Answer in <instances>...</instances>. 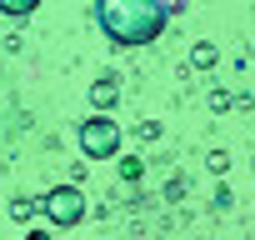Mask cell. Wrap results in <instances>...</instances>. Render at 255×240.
<instances>
[{"mask_svg": "<svg viewBox=\"0 0 255 240\" xmlns=\"http://www.w3.org/2000/svg\"><path fill=\"white\" fill-rule=\"evenodd\" d=\"M170 10L165 0H95V25L115 45H150L160 40Z\"/></svg>", "mask_w": 255, "mask_h": 240, "instance_id": "1", "label": "cell"}, {"mask_svg": "<svg viewBox=\"0 0 255 240\" xmlns=\"http://www.w3.org/2000/svg\"><path fill=\"white\" fill-rule=\"evenodd\" d=\"M80 150H85L90 160H115V155H120V125H115L110 115L80 120Z\"/></svg>", "mask_w": 255, "mask_h": 240, "instance_id": "2", "label": "cell"}, {"mask_svg": "<svg viewBox=\"0 0 255 240\" xmlns=\"http://www.w3.org/2000/svg\"><path fill=\"white\" fill-rule=\"evenodd\" d=\"M45 215H50L55 225H75V220L85 215V195H80L75 185H55V190L45 195Z\"/></svg>", "mask_w": 255, "mask_h": 240, "instance_id": "3", "label": "cell"}, {"mask_svg": "<svg viewBox=\"0 0 255 240\" xmlns=\"http://www.w3.org/2000/svg\"><path fill=\"white\" fill-rule=\"evenodd\" d=\"M40 0H0V15H30Z\"/></svg>", "mask_w": 255, "mask_h": 240, "instance_id": "4", "label": "cell"}, {"mask_svg": "<svg viewBox=\"0 0 255 240\" xmlns=\"http://www.w3.org/2000/svg\"><path fill=\"white\" fill-rule=\"evenodd\" d=\"M90 95H95V105H110V100H115V85H110V75H105V80H100Z\"/></svg>", "mask_w": 255, "mask_h": 240, "instance_id": "5", "label": "cell"}]
</instances>
